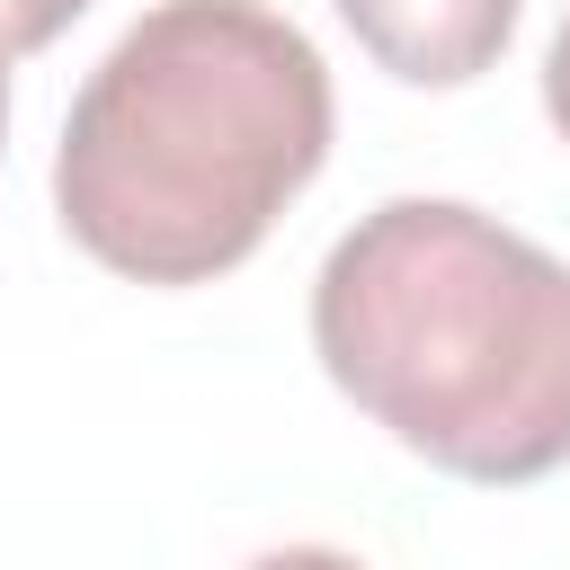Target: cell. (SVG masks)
Returning a JSON list of instances; mask_svg holds the SVG:
<instances>
[{
    "label": "cell",
    "instance_id": "cell-1",
    "mask_svg": "<svg viewBox=\"0 0 570 570\" xmlns=\"http://www.w3.org/2000/svg\"><path fill=\"white\" fill-rule=\"evenodd\" d=\"M330 151V71L258 0H160L80 80L53 151L62 232L134 285L240 267Z\"/></svg>",
    "mask_w": 570,
    "mask_h": 570
},
{
    "label": "cell",
    "instance_id": "cell-2",
    "mask_svg": "<svg viewBox=\"0 0 570 570\" xmlns=\"http://www.w3.org/2000/svg\"><path fill=\"white\" fill-rule=\"evenodd\" d=\"M330 383L463 481L570 463V267L454 196L374 205L312 285Z\"/></svg>",
    "mask_w": 570,
    "mask_h": 570
},
{
    "label": "cell",
    "instance_id": "cell-3",
    "mask_svg": "<svg viewBox=\"0 0 570 570\" xmlns=\"http://www.w3.org/2000/svg\"><path fill=\"white\" fill-rule=\"evenodd\" d=\"M356 45L392 71V80H419V89H463L481 80L508 36H517V9L525 0H330Z\"/></svg>",
    "mask_w": 570,
    "mask_h": 570
},
{
    "label": "cell",
    "instance_id": "cell-4",
    "mask_svg": "<svg viewBox=\"0 0 570 570\" xmlns=\"http://www.w3.org/2000/svg\"><path fill=\"white\" fill-rule=\"evenodd\" d=\"M80 9H89V0H0V62H9V53L53 45V36H62Z\"/></svg>",
    "mask_w": 570,
    "mask_h": 570
},
{
    "label": "cell",
    "instance_id": "cell-5",
    "mask_svg": "<svg viewBox=\"0 0 570 570\" xmlns=\"http://www.w3.org/2000/svg\"><path fill=\"white\" fill-rule=\"evenodd\" d=\"M543 107H552V125H561V142H570V18H561V36H552V53H543Z\"/></svg>",
    "mask_w": 570,
    "mask_h": 570
},
{
    "label": "cell",
    "instance_id": "cell-6",
    "mask_svg": "<svg viewBox=\"0 0 570 570\" xmlns=\"http://www.w3.org/2000/svg\"><path fill=\"white\" fill-rule=\"evenodd\" d=\"M249 570H365V561H347V552H330V543H285V552H258Z\"/></svg>",
    "mask_w": 570,
    "mask_h": 570
},
{
    "label": "cell",
    "instance_id": "cell-7",
    "mask_svg": "<svg viewBox=\"0 0 570 570\" xmlns=\"http://www.w3.org/2000/svg\"><path fill=\"white\" fill-rule=\"evenodd\" d=\"M0 134H9V71H0Z\"/></svg>",
    "mask_w": 570,
    "mask_h": 570
}]
</instances>
